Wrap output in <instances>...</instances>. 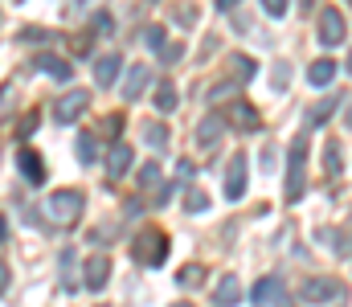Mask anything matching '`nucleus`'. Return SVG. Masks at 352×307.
<instances>
[{
  "label": "nucleus",
  "instance_id": "obj_1",
  "mask_svg": "<svg viewBox=\"0 0 352 307\" xmlns=\"http://www.w3.org/2000/svg\"><path fill=\"white\" fill-rule=\"evenodd\" d=\"M41 209H45V221H50L54 229H74L78 217H82V209H87V197H82L78 189H58V193L45 197Z\"/></svg>",
  "mask_w": 352,
  "mask_h": 307
},
{
  "label": "nucleus",
  "instance_id": "obj_2",
  "mask_svg": "<svg viewBox=\"0 0 352 307\" xmlns=\"http://www.w3.org/2000/svg\"><path fill=\"white\" fill-rule=\"evenodd\" d=\"M131 258H135L140 266H148V271L164 266V258H168V234H160V229H144V234H135V242H131Z\"/></svg>",
  "mask_w": 352,
  "mask_h": 307
},
{
  "label": "nucleus",
  "instance_id": "obj_3",
  "mask_svg": "<svg viewBox=\"0 0 352 307\" xmlns=\"http://www.w3.org/2000/svg\"><path fill=\"white\" fill-rule=\"evenodd\" d=\"M303 160H307V135H295L291 148H287V205H295L303 197V189H307Z\"/></svg>",
  "mask_w": 352,
  "mask_h": 307
},
{
  "label": "nucleus",
  "instance_id": "obj_4",
  "mask_svg": "<svg viewBox=\"0 0 352 307\" xmlns=\"http://www.w3.org/2000/svg\"><path fill=\"white\" fill-rule=\"evenodd\" d=\"M299 295H303V304H307V307L344 304V283H340V279H332V275H316V279H303Z\"/></svg>",
  "mask_w": 352,
  "mask_h": 307
},
{
  "label": "nucleus",
  "instance_id": "obj_5",
  "mask_svg": "<svg viewBox=\"0 0 352 307\" xmlns=\"http://www.w3.org/2000/svg\"><path fill=\"white\" fill-rule=\"evenodd\" d=\"M349 25H344V12L340 8H320V45L324 49H336L344 41Z\"/></svg>",
  "mask_w": 352,
  "mask_h": 307
},
{
  "label": "nucleus",
  "instance_id": "obj_6",
  "mask_svg": "<svg viewBox=\"0 0 352 307\" xmlns=\"http://www.w3.org/2000/svg\"><path fill=\"white\" fill-rule=\"evenodd\" d=\"M246 172H250V160H246V152H234V160H230V168H226V197L230 201H242L246 197Z\"/></svg>",
  "mask_w": 352,
  "mask_h": 307
},
{
  "label": "nucleus",
  "instance_id": "obj_7",
  "mask_svg": "<svg viewBox=\"0 0 352 307\" xmlns=\"http://www.w3.org/2000/svg\"><path fill=\"white\" fill-rule=\"evenodd\" d=\"M90 106V91H66L62 99L54 102V119L58 123H74V119H82Z\"/></svg>",
  "mask_w": 352,
  "mask_h": 307
},
{
  "label": "nucleus",
  "instance_id": "obj_8",
  "mask_svg": "<svg viewBox=\"0 0 352 307\" xmlns=\"http://www.w3.org/2000/svg\"><path fill=\"white\" fill-rule=\"evenodd\" d=\"M16 168H21V177H25L29 189H41V185H45V160H41L33 148H21V152H16Z\"/></svg>",
  "mask_w": 352,
  "mask_h": 307
},
{
  "label": "nucleus",
  "instance_id": "obj_9",
  "mask_svg": "<svg viewBox=\"0 0 352 307\" xmlns=\"http://www.w3.org/2000/svg\"><path fill=\"white\" fill-rule=\"evenodd\" d=\"M148 87H152V70H148L144 62H135V66L127 70V78L119 82V95H123V99L131 102V99H140V95H144Z\"/></svg>",
  "mask_w": 352,
  "mask_h": 307
},
{
  "label": "nucleus",
  "instance_id": "obj_10",
  "mask_svg": "<svg viewBox=\"0 0 352 307\" xmlns=\"http://www.w3.org/2000/svg\"><path fill=\"white\" fill-rule=\"evenodd\" d=\"M131 160H135V152H131V144H111V152H107V181H119V177H127V168H131Z\"/></svg>",
  "mask_w": 352,
  "mask_h": 307
},
{
  "label": "nucleus",
  "instance_id": "obj_11",
  "mask_svg": "<svg viewBox=\"0 0 352 307\" xmlns=\"http://www.w3.org/2000/svg\"><path fill=\"white\" fill-rule=\"evenodd\" d=\"M119 70H123V54H102V58H94V82L98 87H111V82H119Z\"/></svg>",
  "mask_w": 352,
  "mask_h": 307
},
{
  "label": "nucleus",
  "instance_id": "obj_12",
  "mask_svg": "<svg viewBox=\"0 0 352 307\" xmlns=\"http://www.w3.org/2000/svg\"><path fill=\"white\" fill-rule=\"evenodd\" d=\"M221 131H226V115H209V119L197 123V144H201L205 152H213V148L221 144Z\"/></svg>",
  "mask_w": 352,
  "mask_h": 307
},
{
  "label": "nucleus",
  "instance_id": "obj_13",
  "mask_svg": "<svg viewBox=\"0 0 352 307\" xmlns=\"http://www.w3.org/2000/svg\"><path fill=\"white\" fill-rule=\"evenodd\" d=\"M226 123H234L238 131H258V127H263V115H258L250 102H234L230 115H226Z\"/></svg>",
  "mask_w": 352,
  "mask_h": 307
},
{
  "label": "nucleus",
  "instance_id": "obj_14",
  "mask_svg": "<svg viewBox=\"0 0 352 307\" xmlns=\"http://www.w3.org/2000/svg\"><path fill=\"white\" fill-rule=\"evenodd\" d=\"M87 283L90 291H102L107 283H111V258L107 254H94V258H87Z\"/></svg>",
  "mask_w": 352,
  "mask_h": 307
},
{
  "label": "nucleus",
  "instance_id": "obj_15",
  "mask_svg": "<svg viewBox=\"0 0 352 307\" xmlns=\"http://www.w3.org/2000/svg\"><path fill=\"white\" fill-rule=\"evenodd\" d=\"M238 299H242V283H238V275H221L217 287H213V307H234Z\"/></svg>",
  "mask_w": 352,
  "mask_h": 307
},
{
  "label": "nucleus",
  "instance_id": "obj_16",
  "mask_svg": "<svg viewBox=\"0 0 352 307\" xmlns=\"http://www.w3.org/2000/svg\"><path fill=\"white\" fill-rule=\"evenodd\" d=\"M37 70L50 74L54 82H70V78H74V66H70L66 58H58V54H41V58H37Z\"/></svg>",
  "mask_w": 352,
  "mask_h": 307
},
{
  "label": "nucleus",
  "instance_id": "obj_17",
  "mask_svg": "<svg viewBox=\"0 0 352 307\" xmlns=\"http://www.w3.org/2000/svg\"><path fill=\"white\" fill-rule=\"evenodd\" d=\"M278 291H283V279L266 275V279H258V283H254V291H250V304H254V307H270Z\"/></svg>",
  "mask_w": 352,
  "mask_h": 307
},
{
  "label": "nucleus",
  "instance_id": "obj_18",
  "mask_svg": "<svg viewBox=\"0 0 352 307\" xmlns=\"http://www.w3.org/2000/svg\"><path fill=\"white\" fill-rule=\"evenodd\" d=\"M332 78H336V62H332V58H320V62H311V66H307V82H311L316 91L332 87Z\"/></svg>",
  "mask_w": 352,
  "mask_h": 307
},
{
  "label": "nucleus",
  "instance_id": "obj_19",
  "mask_svg": "<svg viewBox=\"0 0 352 307\" xmlns=\"http://www.w3.org/2000/svg\"><path fill=\"white\" fill-rule=\"evenodd\" d=\"M176 102H180L176 87L168 82V78H160V82H156V111H160V115H173V111H176Z\"/></svg>",
  "mask_w": 352,
  "mask_h": 307
},
{
  "label": "nucleus",
  "instance_id": "obj_20",
  "mask_svg": "<svg viewBox=\"0 0 352 307\" xmlns=\"http://www.w3.org/2000/svg\"><path fill=\"white\" fill-rule=\"evenodd\" d=\"M344 172V152H340V139H332L324 148V177H340Z\"/></svg>",
  "mask_w": 352,
  "mask_h": 307
},
{
  "label": "nucleus",
  "instance_id": "obj_21",
  "mask_svg": "<svg viewBox=\"0 0 352 307\" xmlns=\"http://www.w3.org/2000/svg\"><path fill=\"white\" fill-rule=\"evenodd\" d=\"M74 152H78V164H94V160H98V139H94L90 131H82L78 144H74Z\"/></svg>",
  "mask_w": 352,
  "mask_h": 307
},
{
  "label": "nucleus",
  "instance_id": "obj_22",
  "mask_svg": "<svg viewBox=\"0 0 352 307\" xmlns=\"http://www.w3.org/2000/svg\"><path fill=\"white\" fill-rule=\"evenodd\" d=\"M242 91V78H226V82H217V87H209V106H217V102H226L230 95H238Z\"/></svg>",
  "mask_w": 352,
  "mask_h": 307
},
{
  "label": "nucleus",
  "instance_id": "obj_23",
  "mask_svg": "<svg viewBox=\"0 0 352 307\" xmlns=\"http://www.w3.org/2000/svg\"><path fill=\"white\" fill-rule=\"evenodd\" d=\"M144 139H148V148L164 152V148H168V127H164V123H144Z\"/></svg>",
  "mask_w": 352,
  "mask_h": 307
},
{
  "label": "nucleus",
  "instance_id": "obj_24",
  "mask_svg": "<svg viewBox=\"0 0 352 307\" xmlns=\"http://www.w3.org/2000/svg\"><path fill=\"white\" fill-rule=\"evenodd\" d=\"M311 115H307V127H324L328 119H332V111H336V99H324V102H316V106H307Z\"/></svg>",
  "mask_w": 352,
  "mask_h": 307
},
{
  "label": "nucleus",
  "instance_id": "obj_25",
  "mask_svg": "<svg viewBox=\"0 0 352 307\" xmlns=\"http://www.w3.org/2000/svg\"><path fill=\"white\" fill-rule=\"evenodd\" d=\"M176 283L192 291V287H201V283H205V271H201L197 262H188V266H180V271H176Z\"/></svg>",
  "mask_w": 352,
  "mask_h": 307
},
{
  "label": "nucleus",
  "instance_id": "obj_26",
  "mask_svg": "<svg viewBox=\"0 0 352 307\" xmlns=\"http://www.w3.org/2000/svg\"><path fill=\"white\" fill-rule=\"evenodd\" d=\"M135 181H140V189H156V193L164 189V185H160V164H144Z\"/></svg>",
  "mask_w": 352,
  "mask_h": 307
},
{
  "label": "nucleus",
  "instance_id": "obj_27",
  "mask_svg": "<svg viewBox=\"0 0 352 307\" xmlns=\"http://www.w3.org/2000/svg\"><path fill=\"white\" fill-rule=\"evenodd\" d=\"M164 41H168V37H164V25H148V29H144V45H148L152 54H160Z\"/></svg>",
  "mask_w": 352,
  "mask_h": 307
},
{
  "label": "nucleus",
  "instance_id": "obj_28",
  "mask_svg": "<svg viewBox=\"0 0 352 307\" xmlns=\"http://www.w3.org/2000/svg\"><path fill=\"white\" fill-rule=\"evenodd\" d=\"M230 66H234V74H242V82H250V78H254V70H258V66H254V58H242V54H234V58H230Z\"/></svg>",
  "mask_w": 352,
  "mask_h": 307
},
{
  "label": "nucleus",
  "instance_id": "obj_29",
  "mask_svg": "<svg viewBox=\"0 0 352 307\" xmlns=\"http://www.w3.org/2000/svg\"><path fill=\"white\" fill-rule=\"evenodd\" d=\"M184 209H188V213H205V209H209V193L188 189V193H184Z\"/></svg>",
  "mask_w": 352,
  "mask_h": 307
},
{
  "label": "nucleus",
  "instance_id": "obj_30",
  "mask_svg": "<svg viewBox=\"0 0 352 307\" xmlns=\"http://www.w3.org/2000/svg\"><path fill=\"white\" fill-rule=\"evenodd\" d=\"M62 287L74 291V250H62Z\"/></svg>",
  "mask_w": 352,
  "mask_h": 307
},
{
  "label": "nucleus",
  "instance_id": "obj_31",
  "mask_svg": "<svg viewBox=\"0 0 352 307\" xmlns=\"http://www.w3.org/2000/svg\"><path fill=\"white\" fill-rule=\"evenodd\" d=\"M90 25H94V33H102V37H107V33H115V16H111V12H107V8H98V12H94V21H90Z\"/></svg>",
  "mask_w": 352,
  "mask_h": 307
},
{
  "label": "nucleus",
  "instance_id": "obj_32",
  "mask_svg": "<svg viewBox=\"0 0 352 307\" xmlns=\"http://www.w3.org/2000/svg\"><path fill=\"white\" fill-rule=\"evenodd\" d=\"M180 58H184V45H180V41H164V49H160V62H164V66H176Z\"/></svg>",
  "mask_w": 352,
  "mask_h": 307
},
{
  "label": "nucleus",
  "instance_id": "obj_33",
  "mask_svg": "<svg viewBox=\"0 0 352 307\" xmlns=\"http://www.w3.org/2000/svg\"><path fill=\"white\" fill-rule=\"evenodd\" d=\"M37 123H41V115H37V111H29V115L21 119V127H16V135H21V139H29V135L37 131Z\"/></svg>",
  "mask_w": 352,
  "mask_h": 307
},
{
  "label": "nucleus",
  "instance_id": "obj_34",
  "mask_svg": "<svg viewBox=\"0 0 352 307\" xmlns=\"http://www.w3.org/2000/svg\"><path fill=\"white\" fill-rule=\"evenodd\" d=\"M173 185H192V160H176V181Z\"/></svg>",
  "mask_w": 352,
  "mask_h": 307
},
{
  "label": "nucleus",
  "instance_id": "obj_35",
  "mask_svg": "<svg viewBox=\"0 0 352 307\" xmlns=\"http://www.w3.org/2000/svg\"><path fill=\"white\" fill-rule=\"evenodd\" d=\"M263 8H266V16H287V0H263Z\"/></svg>",
  "mask_w": 352,
  "mask_h": 307
},
{
  "label": "nucleus",
  "instance_id": "obj_36",
  "mask_svg": "<svg viewBox=\"0 0 352 307\" xmlns=\"http://www.w3.org/2000/svg\"><path fill=\"white\" fill-rule=\"evenodd\" d=\"M102 131H107V135H119V131H123V115H111V119L102 123Z\"/></svg>",
  "mask_w": 352,
  "mask_h": 307
},
{
  "label": "nucleus",
  "instance_id": "obj_37",
  "mask_svg": "<svg viewBox=\"0 0 352 307\" xmlns=\"http://www.w3.org/2000/svg\"><path fill=\"white\" fill-rule=\"evenodd\" d=\"M274 91H287V62H278V78H274Z\"/></svg>",
  "mask_w": 352,
  "mask_h": 307
},
{
  "label": "nucleus",
  "instance_id": "obj_38",
  "mask_svg": "<svg viewBox=\"0 0 352 307\" xmlns=\"http://www.w3.org/2000/svg\"><path fill=\"white\" fill-rule=\"evenodd\" d=\"M238 4H242V0H217V12H234Z\"/></svg>",
  "mask_w": 352,
  "mask_h": 307
},
{
  "label": "nucleus",
  "instance_id": "obj_39",
  "mask_svg": "<svg viewBox=\"0 0 352 307\" xmlns=\"http://www.w3.org/2000/svg\"><path fill=\"white\" fill-rule=\"evenodd\" d=\"M8 291V266H4V258H0V295Z\"/></svg>",
  "mask_w": 352,
  "mask_h": 307
},
{
  "label": "nucleus",
  "instance_id": "obj_40",
  "mask_svg": "<svg viewBox=\"0 0 352 307\" xmlns=\"http://www.w3.org/2000/svg\"><path fill=\"white\" fill-rule=\"evenodd\" d=\"M12 99V87H4V91H0V115H4V102Z\"/></svg>",
  "mask_w": 352,
  "mask_h": 307
},
{
  "label": "nucleus",
  "instance_id": "obj_41",
  "mask_svg": "<svg viewBox=\"0 0 352 307\" xmlns=\"http://www.w3.org/2000/svg\"><path fill=\"white\" fill-rule=\"evenodd\" d=\"M4 238H8V221H4V213H0V246H4Z\"/></svg>",
  "mask_w": 352,
  "mask_h": 307
},
{
  "label": "nucleus",
  "instance_id": "obj_42",
  "mask_svg": "<svg viewBox=\"0 0 352 307\" xmlns=\"http://www.w3.org/2000/svg\"><path fill=\"white\" fill-rule=\"evenodd\" d=\"M344 70H349V74H352V49H349V58H344Z\"/></svg>",
  "mask_w": 352,
  "mask_h": 307
},
{
  "label": "nucleus",
  "instance_id": "obj_43",
  "mask_svg": "<svg viewBox=\"0 0 352 307\" xmlns=\"http://www.w3.org/2000/svg\"><path fill=\"white\" fill-rule=\"evenodd\" d=\"M344 123H349V127H352V102H349V115H344Z\"/></svg>",
  "mask_w": 352,
  "mask_h": 307
},
{
  "label": "nucleus",
  "instance_id": "obj_44",
  "mask_svg": "<svg viewBox=\"0 0 352 307\" xmlns=\"http://www.w3.org/2000/svg\"><path fill=\"white\" fill-rule=\"evenodd\" d=\"M173 307H192V304H173Z\"/></svg>",
  "mask_w": 352,
  "mask_h": 307
},
{
  "label": "nucleus",
  "instance_id": "obj_45",
  "mask_svg": "<svg viewBox=\"0 0 352 307\" xmlns=\"http://www.w3.org/2000/svg\"><path fill=\"white\" fill-rule=\"evenodd\" d=\"M344 4H352V0H344Z\"/></svg>",
  "mask_w": 352,
  "mask_h": 307
},
{
  "label": "nucleus",
  "instance_id": "obj_46",
  "mask_svg": "<svg viewBox=\"0 0 352 307\" xmlns=\"http://www.w3.org/2000/svg\"><path fill=\"white\" fill-rule=\"evenodd\" d=\"M98 307H102V304H98Z\"/></svg>",
  "mask_w": 352,
  "mask_h": 307
}]
</instances>
